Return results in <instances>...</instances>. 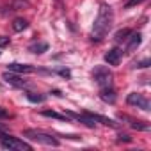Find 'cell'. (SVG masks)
Segmentation results:
<instances>
[{
	"label": "cell",
	"instance_id": "cell-2",
	"mask_svg": "<svg viewBox=\"0 0 151 151\" xmlns=\"http://www.w3.org/2000/svg\"><path fill=\"white\" fill-rule=\"evenodd\" d=\"M93 78H94V82H96V84L100 86V89H101V87H110V86H112L114 75H112V71H110L107 66H96L94 71H93Z\"/></svg>",
	"mask_w": 151,
	"mask_h": 151
},
{
	"label": "cell",
	"instance_id": "cell-17",
	"mask_svg": "<svg viewBox=\"0 0 151 151\" xmlns=\"http://www.w3.org/2000/svg\"><path fill=\"white\" fill-rule=\"evenodd\" d=\"M132 128H135V130H149V124H142L140 121H132Z\"/></svg>",
	"mask_w": 151,
	"mask_h": 151
},
{
	"label": "cell",
	"instance_id": "cell-11",
	"mask_svg": "<svg viewBox=\"0 0 151 151\" xmlns=\"http://www.w3.org/2000/svg\"><path fill=\"white\" fill-rule=\"evenodd\" d=\"M2 77H4V80H6L7 84H11V86H16V87L25 86V82H23V80H20V77H16V75H13V73H9V71H6Z\"/></svg>",
	"mask_w": 151,
	"mask_h": 151
},
{
	"label": "cell",
	"instance_id": "cell-3",
	"mask_svg": "<svg viewBox=\"0 0 151 151\" xmlns=\"http://www.w3.org/2000/svg\"><path fill=\"white\" fill-rule=\"evenodd\" d=\"M25 137H29L30 140H36L39 144H45V146H59V140L55 137H52L50 133H45V132H39V130H25L23 132Z\"/></svg>",
	"mask_w": 151,
	"mask_h": 151
},
{
	"label": "cell",
	"instance_id": "cell-21",
	"mask_svg": "<svg viewBox=\"0 0 151 151\" xmlns=\"http://www.w3.org/2000/svg\"><path fill=\"white\" fill-rule=\"evenodd\" d=\"M0 117H2V119H6V117H9V112H7V110H4L2 107H0Z\"/></svg>",
	"mask_w": 151,
	"mask_h": 151
},
{
	"label": "cell",
	"instance_id": "cell-14",
	"mask_svg": "<svg viewBox=\"0 0 151 151\" xmlns=\"http://www.w3.org/2000/svg\"><path fill=\"white\" fill-rule=\"evenodd\" d=\"M41 114H43L45 117H53V119H62V121L66 119V121H68V116H66V114H57V112H52V110H43Z\"/></svg>",
	"mask_w": 151,
	"mask_h": 151
},
{
	"label": "cell",
	"instance_id": "cell-24",
	"mask_svg": "<svg viewBox=\"0 0 151 151\" xmlns=\"http://www.w3.org/2000/svg\"><path fill=\"white\" fill-rule=\"evenodd\" d=\"M0 133H2V128H0Z\"/></svg>",
	"mask_w": 151,
	"mask_h": 151
},
{
	"label": "cell",
	"instance_id": "cell-7",
	"mask_svg": "<svg viewBox=\"0 0 151 151\" xmlns=\"http://www.w3.org/2000/svg\"><path fill=\"white\" fill-rule=\"evenodd\" d=\"M100 98H101L105 103H116V100H117L116 91L112 89V86H110V87H101V89H100Z\"/></svg>",
	"mask_w": 151,
	"mask_h": 151
},
{
	"label": "cell",
	"instance_id": "cell-12",
	"mask_svg": "<svg viewBox=\"0 0 151 151\" xmlns=\"http://www.w3.org/2000/svg\"><path fill=\"white\" fill-rule=\"evenodd\" d=\"M27 27H29V22L23 20V18H16V20L13 22V29H14L16 32H22V30H25Z\"/></svg>",
	"mask_w": 151,
	"mask_h": 151
},
{
	"label": "cell",
	"instance_id": "cell-6",
	"mask_svg": "<svg viewBox=\"0 0 151 151\" xmlns=\"http://www.w3.org/2000/svg\"><path fill=\"white\" fill-rule=\"evenodd\" d=\"M121 55H123V52H121L119 48H110V50L105 53V62L110 64V66H117L119 60H121Z\"/></svg>",
	"mask_w": 151,
	"mask_h": 151
},
{
	"label": "cell",
	"instance_id": "cell-9",
	"mask_svg": "<svg viewBox=\"0 0 151 151\" xmlns=\"http://www.w3.org/2000/svg\"><path fill=\"white\" fill-rule=\"evenodd\" d=\"M86 114H87V116H89V117H91L94 123L98 121V123H101V124H107V126H114V128L117 126V123H116L114 119H109V117H103V116H100V114H93V112H86Z\"/></svg>",
	"mask_w": 151,
	"mask_h": 151
},
{
	"label": "cell",
	"instance_id": "cell-8",
	"mask_svg": "<svg viewBox=\"0 0 151 151\" xmlns=\"http://www.w3.org/2000/svg\"><path fill=\"white\" fill-rule=\"evenodd\" d=\"M126 39H128V46H126V50H128V52L137 50V48L140 46V43H142V36H140L139 32H132V34H130V37H126Z\"/></svg>",
	"mask_w": 151,
	"mask_h": 151
},
{
	"label": "cell",
	"instance_id": "cell-23",
	"mask_svg": "<svg viewBox=\"0 0 151 151\" xmlns=\"http://www.w3.org/2000/svg\"><path fill=\"white\" fill-rule=\"evenodd\" d=\"M123 140H124V142H130L132 139H130L128 135H119V142H123Z\"/></svg>",
	"mask_w": 151,
	"mask_h": 151
},
{
	"label": "cell",
	"instance_id": "cell-4",
	"mask_svg": "<svg viewBox=\"0 0 151 151\" xmlns=\"http://www.w3.org/2000/svg\"><path fill=\"white\" fill-rule=\"evenodd\" d=\"M0 142H2V146L7 147V149H18V151H22V149L30 151V149H32L30 144H27V142H23V140H20V139H16V137H11V135H7V133H4V132L0 133Z\"/></svg>",
	"mask_w": 151,
	"mask_h": 151
},
{
	"label": "cell",
	"instance_id": "cell-1",
	"mask_svg": "<svg viewBox=\"0 0 151 151\" xmlns=\"http://www.w3.org/2000/svg\"><path fill=\"white\" fill-rule=\"evenodd\" d=\"M112 22H114L112 7L109 4H101L98 9V16L94 20V25H93V41H101L109 34Z\"/></svg>",
	"mask_w": 151,
	"mask_h": 151
},
{
	"label": "cell",
	"instance_id": "cell-22",
	"mask_svg": "<svg viewBox=\"0 0 151 151\" xmlns=\"http://www.w3.org/2000/svg\"><path fill=\"white\" fill-rule=\"evenodd\" d=\"M59 73H60V75H62V77H66V78H69V77H71V73H69V71H68V69H60V71H59Z\"/></svg>",
	"mask_w": 151,
	"mask_h": 151
},
{
	"label": "cell",
	"instance_id": "cell-10",
	"mask_svg": "<svg viewBox=\"0 0 151 151\" xmlns=\"http://www.w3.org/2000/svg\"><path fill=\"white\" fill-rule=\"evenodd\" d=\"M7 68H9V71H13V73H30V71H34V68H32L30 64H18V62H13V64H9Z\"/></svg>",
	"mask_w": 151,
	"mask_h": 151
},
{
	"label": "cell",
	"instance_id": "cell-15",
	"mask_svg": "<svg viewBox=\"0 0 151 151\" xmlns=\"http://www.w3.org/2000/svg\"><path fill=\"white\" fill-rule=\"evenodd\" d=\"M27 98H29V101H32V103H41V101H45V96H43V94H36V93H29Z\"/></svg>",
	"mask_w": 151,
	"mask_h": 151
},
{
	"label": "cell",
	"instance_id": "cell-13",
	"mask_svg": "<svg viewBox=\"0 0 151 151\" xmlns=\"http://www.w3.org/2000/svg\"><path fill=\"white\" fill-rule=\"evenodd\" d=\"M32 53H45L46 50H48V45L46 43H34V45H30V48H29Z\"/></svg>",
	"mask_w": 151,
	"mask_h": 151
},
{
	"label": "cell",
	"instance_id": "cell-16",
	"mask_svg": "<svg viewBox=\"0 0 151 151\" xmlns=\"http://www.w3.org/2000/svg\"><path fill=\"white\" fill-rule=\"evenodd\" d=\"M130 34H132V30H128V29L117 30V32H116V39H117V41H123V39H126V37H128Z\"/></svg>",
	"mask_w": 151,
	"mask_h": 151
},
{
	"label": "cell",
	"instance_id": "cell-19",
	"mask_svg": "<svg viewBox=\"0 0 151 151\" xmlns=\"http://www.w3.org/2000/svg\"><path fill=\"white\" fill-rule=\"evenodd\" d=\"M144 0H128L126 2V7H133V6H139V4H142Z\"/></svg>",
	"mask_w": 151,
	"mask_h": 151
},
{
	"label": "cell",
	"instance_id": "cell-5",
	"mask_svg": "<svg viewBox=\"0 0 151 151\" xmlns=\"http://www.w3.org/2000/svg\"><path fill=\"white\" fill-rule=\"evenodd\" d=\"M126 101H128V105H137V107H140L142 110H149V101H147L142 94H139V93L128 94Z\"/></svg>",
	"mask_w": 151,
	"mask_h": 151
},
{
	"label": "cell",
	"instance_id": "cell-20",
	"mask_svg": "<svg viewBox=\"0 0 151 151\" xmlns=\"http://www.w3.org/2000/svg\"><path fill=\"white\" fill-rule=\"evenodd\" d=\"M147 66H149V59H144L137 64V68H147Z\"/></svg>",
	"mask_w": 151,
	"mask_h": 151
},
{
	"label": "cell",
	"instance_id": "cell-18",
	"mask_svg": "<svg viewBox=\"0 0 151 151\" xmlns=\"http://www.w3.org/2000/svg\"><path fill=\"white\" fill-rule=\"evenodd\" d=\"M11 43V39L7 37V36H0V48H4V46H7Z\"/></svg>",
	"mask_w": 151,
	"mask_h": 151
}]
</instances>
